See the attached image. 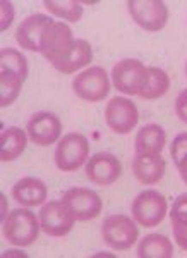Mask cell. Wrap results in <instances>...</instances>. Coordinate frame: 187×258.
<instances>
[{
    "instance_id": "cell-22",
    "label": "cell",
    "mask_w": 187,
    "mask_h": 258,
    "mask_svg": "<svg viewBox=\"0 0 187 258\" xmlns=\"http://www.w3.org/2000/svg\"><path fill=\"white\" fill-rule=\"evenodd\" d=\"M149 78L144 86V90L139 93L141 98L144 100H156L163 97L170 88V78L163 69L160 68H148Z\"/></svg>"
},
{
    "instance_id": "cell-17",
    "label": "cell",
    "mask_w": 187,
    "mask_h": 258,
    "mask_svg": "<svg viewBox=\"0 0 187 258\" xmlns=\"http://www.w3.org/2000/svg\"><path fill=\"white\" fill-rule=\"evenodd\" d=\"M47 186L41 179L24 177L19 179L12 188V198L23 207H38L47 198Z\"/></svg>"
},
{
    "instance_id": "cell-8",
    "label": "cell",
    "mask_w": 187,
    "mask_h": 258,
    "mask_svg": "<svg viewBox=\"0 0 187 258\" xmlns=\"http://www.w3.org/2000/svg\"><path fill=\"white\" fill-rule=\"evenodd\" d=\"M72 90L77 98L84 102H103L107 95L110 93V81L105 69L102 68H89L77 74L72 81Z\"/></svg>"
},
{
    "instance_id": "cell-21",
    "label": "cell",
    "mask_w": 187,
    "mask_h": 258,
    "mask_svg": "<svg viewBox=\"0 0 187 258\" xmlns=\"http://www.w3.org/2000/svg\"><path fill=\"white\" fill-rule=\"evenodd\" d=\"M173 255V244L163 234H148L141 239L138 256L141 258H170Z\"/></svg>"
},
{
    "instance_id": "cell-2",
    "label": "cell",
    "mask_w": 187,
    "mask_h": 258,
    "mask_svg": "<svg viewBox=\"0 0 187 258\" xmlns=\"http://www.w3.org/2000/svg\"><path fill=\"white\" fill-rule=\"evenodd\" d=\"M4 236L14 246H30L40 236V219L28 209H14L2 222Z\"/></svg>"
},
{
    "instance_id": "cell-28",
    "label": "cell",
    "mask_w": 187,
    "mask_h": 258,
    "mask_svg": "<svg viewBox=\"0 0 187 258\" xmlns=\"http://www.w3.org/2000/svg\"><path fill=\"white\" fill-rule=\"evenodd\" d=\"M12 19H14V11H12V4L4 0L2 2V31H6L11 26Z\"/></svg>"
},
{
    "instance_id": "cell-6",
    "label": "cell",
    "mask_w": 187,
    "mask_h": 258,
    "mask_svg": "<svg viewBox=\"0 0 187 258\" xmlns=\"http://www.w3.org/2000/svg\"><path fill=\"white\" fill-rule=\"evenodd\" d=\"M89 155L88 138L81 133H69L59 141L55 150V164L64 172H74Z\"/></svg>"
},
{
    "instance_id": "cell-30",
    "label": "cell",
    "mask_w": 187,
    "mask_h": 258,
    "mask_svg": "<svg viewBox=\"0 0 187 258\" xmlns=\"http://www.w3.org/2000/svg\"><path fill=\"white\" fill-rule=\"evenodd\" d=\"M185 76H187V64H185Z\"/></svg>"
},
{
    "instance_id": "cell-24",
    "label": "cell",
    "mask_w": 187,
    "mask_h": 258,
    "mask_svg": "<svg viewBox=\"0 0 187 258\" xmlns=\"http://www.w3.org/2000/svg\"><path fill=\"white\" fill-rule=\"evenodd\" d=\"M170 220L172 224H187V193L175 198L170 210Z\"/></svg>"
},
{
    "instance_id": "cell-1",
    "label": "cell",
    "mask_w": 187,
    "mask_h": 258,
    "mask_svg": "<svg viewBox=\"0 0 187 258\" xmlns=\"http://www.w3.org/2000/svg\"><path fill=\"white\" fill-rule=\"evenodd\" d=\"M28 76L26 57L16 48H4L0 52V103L12 105L19 97Z\"/></svg>"
},
{
    "instance_id": "cell-29",
    "label": "cell",
    "mask_w": 187,
    "mask_h": 258,
    "mask_svg": "<svg viewBox=\"0 0 187 258\" xmlns=\"http://www.w3.org/2000/svg\"><path fill=\"white\" fill-rule=\"evenodd\" d=\"M175 167L178 170V174H180V177H182V181L187 184V157L185 159H182L178 164H175Z\"/></svg>"
},
{
    "instance_id": "cell-23",
    "label": "cell",
    "mask_w": 187,
    "mask_h": 258,
    "mask_svg": "<svg viewBox=\"0 0 187 258\" xmlns=\"http://www.w3.org/2000/svg\"><path fill=\"white\" fill-rule=\"evenodd\" d=\"M43 6L50 14L70 23H77L82 16V6L77 0H45Z\"/></svg>"
},
{
    "instance_id": "cell-3",
    "label": "cell",
    "mask_w": 187,
    "mask_h": 258,
    "mask_svg": "<svg viewBox=\"0 0 187 258\" xmlns=\"http://www.w3.org/2000/svg\"><path fill=\"white\" fill-rule=\"evenodd\" d=\"M102 238L115 251H126L139 238L138 222L124 214L110 215L102 224Z\"/></svg>"
},
{
    "instance_id": "cell-11",
    "label": "cell",
    "mask_w": 187,
    "mask_h": 258,
    "mask_svg": "<svg viewBox=\"0 0 187 258\" xmlns=\"http://www.w3.org/2000/svg\"><path fill=\"white\" fill-rule=\"evenodd\" d=\"M74 222H76V219H74L72 212L67 209V205L62 200L60 202L53 200L40 210L41 231L48 236H53V238L69 234Z\"/></svg>"
},
{
    "instance_id": "cell-25",
    "label": "cell",
    "mask_w": 187,
    "mask_h": 258,
    "mask_svg": "<svg viewBox=\"0 0 187 258\" xmlns=\"http://www.w3.org/2000/svg\"><path fill=\"white\" fill-rule=\"evenodd\" d=\"M170 155L173 159V164H178L182 159L187 157V133H182L178 135L175 140H173L172 147H170Z\"/></svg>"
},
{
    "instance_id": "cell-10",
    "label": "cell",
    "mask_w": 187,
    "mask_h": 258,
    "mask_svg": "<svg viewBox=\"0 0 187 258\" xmlns=\"http://www.w3.org/2000/svg\"><path fill=\"white\" fill-rule=\"evenodd\" d=\"M62 202L67 205V209L72 212L74 219L79 222L97 219L102 214V198L97 191L88 188H70L64 193Z\"/></svg>"
},
{
    "instance_id": "cell-19",
    "label": "cell",
    "mask_w": 187,
    "mask_h": 258,
    "mask_svg": "<svg viewBox=\"0 0 187 258\" xmlns=\"http://www.w3.org/2000/svg\"><path fill=\"white\" fill-rule=\"evenodd\" d=\"M91 60H93V48H91L89 41L76 40L67 55L59 62H55L53 68L62 74H72L79 69L86 68Z\"/></svg>"
},
{
    "instance_id": "cell-14",
    "label": "cell",
    "mask_w": 187,
    "mask_h": 258,
    "mask_svg": "<svg viewBox=\"0 0 187 258\" xmlns=\"http://www.w3.org/2000/svg\"><path fill=\"white\" fill-rule=\"evenodd\" d=\"M55 23L45 14H31L18 26L16 30V40L23 48L30 52H40L41 40H43L45 31Z\"/></svg>"
},
{
    "instance_id": "cell-9",
    "label": "cell",
    "mask_w": 187,
    "mask_h": 258,
    "mask_svg": "<svg viewBox=\"0 0 187 258\" xmlns=\"http://www.w3.org/2000/svg\"><path fill=\"white\" fill-rule=\"evenodd\" d=\"M105 122L117 135H129L139 122L138 107L129 98L114 97L105 107Z\"/></svg>"
},
{
    "instance_id": "cell-12",
    "label": "cell",
    "mask_w": 187,
    "mask_h": 258,
    "mask_svg": "<svg viewBox=\"0 0 187 258\" xmlns=\"http://www.w3.org/2000/svg\"><path fill=\"white\" fill-rule=\"evenodd\" d=\"M72 38V31L67 24L60 23V21H55L52 26L45 31L43 40H41V50L43 57L48 62H52V66L55 62H59L60 59H64L69 53V50L72 48L74 45Z\"/></svg>"
},
{
    "instance_id": "cell-20",
    "label": "cell",
    "mask_w": 187,
    "mask_h": 258,
    "mask_svg": "<svg viewBox=\"0 0 187 258\" xmlns=\"http://www.w3.org/2000/svg\"><path fill=\"white\" fill-rule=\"evenodd\" d=\"M28 138L26 133L18 126H12L2 133L0 138V159L2 162H12L23 155L26 150Z\"/></svg>"
},
{
    "instance_id": "cell-26",
    "label": "cell",
    "mask_w": 187,
    "mask_h": 258,
    "mask_svg": "<svg viewBox=\"0 0 187 258\" xmlns=\"http://www.w3.org/2000/svg\"><path fill=\"white\" fill-rule=\"evenodd\" d=\"M173 229V238H175L177 244L184 251H187V224H172Z\"/></svg>"
},
{
    "instance_id": "cell-27",
    "label": "cell",
    "mask_w": 187,
    "mask_h": 258,
    "mask_svg": "<svg viewBox=\"0 0 187 258\" xmlns=\"http://www.w3.org/2000/svg\"><path fill=\"white\" fill-rule=\"evenodd\" d=\"M175 112L178 119L187 124V88L178 93V97L175 100Z\"/></svg>"
},
{
    "instance_id": "cell-7",
    "label": "cell",
    "mask_w": 187,
    "mask_h": 258,
    "mask_svg": "<svg viewBox=\"0 0 187 258\" xmlns=\"http://www.w3.org/2000/svg\"><path fill=\"white\" fill-rule=\"evenodd\" d=\"M127 11L138 26L151 33L163 30L168 21V7L161 0H129Z\"/></svg>"
},
{
    "instance_id": "cell-13",
    "label": "cell",
    "mask_w": 187,
    "mask_h": 258,
    "mask_svg": "<svg viewBox=\"0 0 187 258\" xmlns=\"http://www.w3.org/2000/svg\"><path fill=\"white\" fill-rule=\"evenodd\" d=\"M86 177L93 184L98 186H110L120 177L122 174V164L115 155L107 152H98L88 160L84 169Z\"/></svg>"
},
{
    "instance_id": "cell-15",
    "label": "cell",
    "mask_w": 187,
    "mask_h": 258,
    "mask_svg": "<svg viewBox=\"0 0 187 258\" xmlns=\"http://www.w3.org/2000/svg\"><path fill=\"white\" fill-rule=\"evenodd\" d=\"M62 135V122L52 112H38L28 122V136L35 145L48 147Z\"/></svg>"
},
{
    "instance_id": "cell-16",
    "label": "cell",
    "mask_w": 187,
    "mask_h": 258,
    "mask_svg": "<svg viewBox=\"0 0 187 258\" xmlns=\"http://www.w3.org/2000/svg\"><path fill=\"white\" fill-rule=\"evenodd\" d=\"M167 141L168 136L163 127L158 126V124H146V126L139 129L134 138L136 155H143V157L161 155Z\"/></svg>"
},
{
    "instance_id": "cell-18",
    "label": "cell",
    "mask_w": 187,
    "mask_h": 258,
    "mask_svg": "<svg viewBox=\"0 0 187 258\" xmlns=\"http://www.w3.org/2000/svg\"><path fill=\"white\" fill-rule=\"evenodd\" d=\"M167 162L161 155L158 157H143L136 155L132 160V172L141 184H156L165 176Z\"/></svg>"
},
{
    "instance_id": "cell-5",
    "label": "cell",
    "mask_w": 187,
    "mask_h": 258,
    "mask_svg": "<svg viewBox=\"0 0 187 258\" xmlns=\"http://www.w3.org/2000/svg\"><path fill=\"white\" fill-rule=\"evenodd\" d=\"M149 78L148 68L138 59H124L112 69V83L120 93L139 95Z\"/></svg>"
},
{
    "instance_id": "cell-4",
    "label": "cell",
    "mask_w": 187,
    "mask_h": 258,
    "mask_svg": "<svg viewBox=\"0 0 187 258\" xmlns=\"http://www.w3.org/2000/svg\"><path fill=\"white\" fill-rule=\"evenodd\" d=\"M132 219L143 227H156L168 210L167 198L155 189H146L132 200Z\"/></svg>"
}]
</instances>
